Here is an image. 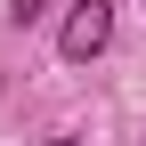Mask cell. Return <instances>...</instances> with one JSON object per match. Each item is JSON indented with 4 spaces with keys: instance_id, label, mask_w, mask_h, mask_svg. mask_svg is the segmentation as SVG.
<instances>
[{
    "instance_id": "cell-1",
    "label": "cell",
    "mask_w": 146,
    "mask_h": 146,
    "mask_svg": "<svg viewBox=\"0 0 146 146\" xmlns=\"http://www.w3.org/2000/svg\"><path fill=\"white\" fill-rule=\"evenodd\" d=\"M106 41H114V0H73L65 25H57V57L89 65V57H106Z\"/></svg>"
},
{
    "instance_id": "cell-2",
    "label": "cell",
    "mask_w": 146,
    "mask_h": 146,
    "mask_svg": "<svg viewBox=\"0 0 146 146\" xmlns=\"http://www.w3.org/2000/svg\"><path fill=\"white\" fill-rule=\"evenodd\" d=\"M33 16H49V0H8V25H33Z\"/></svg>"
},
{
    "instance_id": "cell-3",
    "label": "cell",
    "mask_w": 146,
    "mask_h": 146,
    "mask_svg": "<svg viewBox=\"0 0 146 146\" xmlns=\"http://www.w3.org/2000/svg\"><path fill=\"white\" fill-rule=\"evenodd\" d=\"M49 146H81V138H49Z\"/></svg>"
},
{
    "instance_id": "cell-4",
    "label": "cell",
    "mask_w": 146,
    "mask_h": 146,
    "mask_svg": "<svg viewBox=\"0 0 146 146\" xmlns=\"http://www.w3.org/2000/svg\"><path fill=\"white\" fill-rule=\"evenodd\" d=\"M138 8H146V0H138Z\"/></svg>"
},
{
    "instance_id": "cell-5",
    "label": "cell",
    "mask_w": 146,
    "mask_h": 146,
    "mask_svg": "<svg viewBox=\"0 0 146 146\" xmlns=\"http://www.w3.org/2000/svg\"><path fill=\"white\" fill-rule=\"evenodd\" d=\"M138 146H146V138H138Z\"/></svg>"
}]
</instances>
